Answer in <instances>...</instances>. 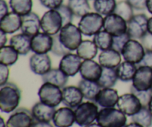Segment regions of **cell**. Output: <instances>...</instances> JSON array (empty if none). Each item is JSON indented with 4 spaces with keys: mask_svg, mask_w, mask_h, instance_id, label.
<instances>
[{
    "mask_svg": "<svg viewBox=\"0 0 152 127\" xmlns=\"http://www.w3.org/2000/svg\"><path fill=\"white\" fill-rule=\"evenodd\" d=\"M21 100V91L16 85L7 83L0 88V110L11 113L18 108Z\"/></svg>",
    "mask_w": 152,
    "mask_h": 127,
    "instance_id": "cell-1",
    "label": "cell"
},
{
    "mask_svg": "<svg viewBox=\"0 0 152 127\" xmlns=\"http://www.w3.org/2000/svg\"><path fill=\"white\" fill-rule=\"evenodd\" d=\"M96 123L102 127H125L127 117L119 109L102 108L98 113Z\"/></svg>",
    "mask_w": 152,
    "mask_h": 127,
    "instance_id": "cell-2",
    "label": "cell"
},
{
    "mask_svg": "<svg viewBox=\"0 0 152 127\" xmlns=\"http://www.w3.org/2000/svg\"><path fill=\"white\" fill-rule=\"evenodd\" d=\"M76 123L81 127H85L96 120L99 109L97 104L93 101L82 103L74 109Z\"/></svg>",
    "mask_w": 152,
    "mask_h": 127,
    "instance_id": "cell-3",
    "label": "cell"
},
{
    "mask_svg": "<svg viewBox=\"0 0 152 127\" xmlns=\"http://www.w3.org/2000/svg\"><path fill=\"white\" fill-rule=\"evenodd\" d=\"M104 18L96 12H90L80 18L78 23L82 34L86 37H92L103 28Z\"/></svg>",
    "mask_w": 152,
    "mask_h": 127,
    "instance_id": "cell-4",
    "label": "cell"
},
{
    "mask_svg": "<svg viewBox=\"0 0 152 127\" xmlns=\"http://www.w3.org/2000/svg\"><path fill=\"white\" fill-rule=\"evenodd\" d=\"M59 35L61 43L71 51H77L83 41V34L80 28L72 23L64 25L59 31Z\"/></svg>",
    "mask_w": 152,
    "mask_h": 127,
    "instance_id": "cell-5",
    "label": "cell"
},
{
    "mask_svg": "<svg viewBox=\"0 0 152 127\" xmlns=\"http://www.w3.org/2000/svg\"><path fill=\"white\" fill-rule=\"evenodd\" d=\"M38 96L43 104L55 108L62 102V92L60 88L49 83H43L40 86Z\"/></svg>",
    "mask_w": 152,
    "mask_h": 127,
    "instance_id": "cell-6",
    "label": "cell"
},
{
    "mask_svg": "<svg viewBox=\"0 0 152 127\" xmlns=\"http://www.w3.org/2000/svg\"><path fill=\"white\" fill-rule=\"evenodd\" d=\"M63 27L62 16L56 10H49L41 18V29L50 36L58 34Z\"/></svg>",
    "mask_w": 152,
    "mask_h": 127,
    "instance_id": "cell-7",
    "label": "cell"
},
{
    "mask_svg": "<svg viewBox=\"0 0 152 127\" xmlns=\"http://www.w3.org/2000/svg\"><path fill=\"white\" fill-rule=\"evenodd\" d=\"M148 16L145 13H138L127 22V34L131 39L140 40L148 31Z\"/></svg>",
    "mask_w": 152,
    "mask_h": 127,
    "instance_id": "cell-8",
    "label": "cell"
},
{
    "mask_svg": "<svg viewBox=\"0 0 152 127\" xmlns=\"http://www.w3.org/2000/svg\"><path fill=\"white\" fill-rule=\"evenodd\" d=\"M145 53V50L140 42L130 39L123 47L121 54L125 61L137 65L141 62Z\"/></svg>",
    "mask_w": 152,
    "mask_h": 127,
    "instance_id": "cell-9",
    "label": "cell"
},
{
    "mask_svg": "<svg viewBox=\"0 0 152 127\" xmlns=\"http://www.w3.org/2000/svg\"><path fill=\"white\" fill-rule=\"evenodd\" d=\"M103 28L113 37L123 35L127 33V22L119 15L111 13L104 18Z\"/></svg>",
    "mask_w": 152,
    "mask_h": 127,
    "instance_id": "cell-10",
    "label": "cell"
},
{
    "mask_svg": "<svg viewBox=\"0 0 152 127\" xmlns=\"http://www.w3.org/2000/svg\"><path fill=\"white\" fill-rule=\"evenodd\" d=\"M117 109L126 116H133L142 109L140 100L133 93H126L121 95L117 104Z\"/></svg>",
    "mask_w": 152,
    "mask_h": 127,
    "instance_id": "cell-11",
    "label": "cell"
},
{
    "mask_svg": "<svg viewBox=\"0 0 152 127\" xmlns=\"http://www.w3.org/2000/svg\"><path fill=\"white\" fill-rule=\"evenodd\" d=\"M35 123L31 112L26 109H16L9 117L7 127H32Z\"/></svg>",
    "mask_w": 152,
    "mask_h": 127,
    "instance_id": "cell-12",
    "label": "cell"
},
{
    "mask_svg": "<svg viewBox=\"0 0 152 127\" xmlns=\"http://www.w3.org/2000/svg\"><path fill=\"white\" fill-rule=\"evenodd\" d=\"M132 86L138 91L151 89L152 68L147 66L138 67L132 80Z\"/></svg>",
    "mask_w": 152,
    "mask_h": 127,
    "instance_id": "cell-13",
    "label": "cell"
},
{
    "mask_svg": "<svg viewBox=\"0 0 152 127\" xmlns=\"http://www.w3.org/2000/svg\"><path fill=\"white\" fill-rule=\"evenodd\" d=\"M83 62L78 55L71 52L62 57L59 62V68L68 77H74L80 72Z\"/></svg>",
    "mask_w": 152,
    "mask_h": 127,
    "instance_id": "cell-14",
    "label": "cell"
},
{
    "mask_svg": "<svg viewBox=\"0 0 152 127\" xmlns=\"http://www.w3.org/2000/svg\"><path fill=\"white\" fill-rule=\"evenodd\" d=\"M29 66L33 73L43 76L51 69V59L47 54H34L30 57Z\"/></svg>",
    "mask_w": 152,
    "mask_h": 127,
    "instance_id": "cell-15",
    "label": "cell"
},
{
    "mask_svg": "<svg viewBox=\"0 0 152 127\" xmlns=\"http://www.w3.org/2000/svg\"><path fill=\"white\" fill-rule=\"evenodd\" d=\"M53 36L39 32L31 38V51L34 54H48L51 51Z\"/></svg>",
    "mask_w": 152,
    "mask_h": 127,
    "instance_id": "cell-16",
    "label": "cell"
},
{
    "mask_svg": "<svg viewBox=\"0 0 152 127\" xmlns=\"http://www.w3.org/2000/svg\"><path fill=\"white\" fill-rule=\"evenodd\" d=\"M62 104L65 106L76 109L83 103V96L81 90L78 86H68L62 89Z\"/></svg>",
    "mask_w": 152,
    "mask_h": 127,
    "instance_id": "cell-17",
    "label": "cell"
},
{
    "mask_svg": "<svg viewBox=\"0 0 152 127\" xmlns=\"http://www.w3.org/2000/svg\"><path fill=\"white\" fill-rule=\"evenodd\" d=\"M102 72V66L93 59L84 60L82 63L80 74L82 78L90 81L97 82Z\"/></svg>",
    "mask_w": 152,
    "mask_h": 127,
    "instance_id": "cell-18",
    "label": "cell"
},
{
    "mask_svg": "<svg viewBox=\"0 0 152 127\" xmlns=\"http://www.w3.org/2000/svg\"><path fill=\"white\" fill-rule=\"evenodd\" d=\"M41 29V19L37 13L31 12L22 16L21 31L30 37H34Z\"/></svg>",
    "mask_w": 152,
    "mask_h": 127,
    "instance_id": "cell-19",
    "label": "cell"
},
{
    "mask_svg": "<svg viewBox=\"0 0 152 127\" xmlns=\"http://www.w3.org/2000/svg\"><path fill=\"white\" fill-rule=\"evenodd\" d=\"M118 92L113 88L101 89L96 96L95 103L102 108H111L117 106L119 101Z\"/></svg>",
    "mask_w": 152,
    "mask_h": 127,
    "instance_id": "cell-20",
    "label": "cell"
},
{
    "mask_svg": "<svg viewBox=\"0 0 152 127\" xmlns=\"http://www.w3.org/2000/svg\"><path fill=\"white\" fill-rule=\"evenodd\" d=\"M53 123L56 127H71L76 123L74 110L70 107H62L55 112Z\"/></svg>",
    "mask_w": 152,
    "mask_h": 127,
    "instance_id": "cell-21",
    "label": "cell"
},
{
    "mask_svg": "<svg viewBox=\"0 0 152 127\" xmlns=\"http://www.w3.org/2000/svg\"><path fill=\"white\" fill-rule=\"evenodd\" d=\"M56 111L55 107L48 106L39 101L34 104L31 109V113L35 121L50 122L53 120Z\"/></svg>",
    "mask_w": 152,
    "mask_h": 127,
    "instance_id": "cell-22",
    "label": "cell"
},
{
    "mask_svg": "<svg viewBox=\"0 0 152 127\" xmlns=\"http://www.w3.org/2000/svg\"><path fill=\"white\" fill-rule=\"evenodd\" d=\"M22 16L14 12H9L0 19V30L8 34H13L21 29Z\"/></svg>",
    "mask_w": 152,
    "mask_h": 127,
    "instance_id": "cell-23",
    "label": "cell"
},
{
    "mask_svg": "<svg viewBox=\"0 0 152 127\" xmlns=\"http://www.w3.org/2000/svg\"><path fill=\"white\" fill-rule=\"evenodd\" d=\"M31 38L30 36L21 33L13 36L10 39L9 43L19 55L25 56L31 51Z\"/></svg>",
    "mask_w": 152,
    "mask_h": 127,
    "instance_id": "cell-24",
    "label": "cell"
},
{
    "mask_svg": "<svg viewBox=\"0 0 152 127\" xmlns=\"http://www.w3.org/2000/svg\"><path fill=\"white\" fill-rule=\"evenodd\" d=\"M121 54L113 48L102 51L99 55V63L105 68H116L122 61Z\"/></svg>",
    "mask_w": 152,
    "mask_h": 127,
    "instance_id": "cell-25",
    "label": "cell"
},
{
    "mask_svg": "<svg viewBox=\"0 0 152 127\" xmlns=\"http://www.w3.org/2000/svg\"><path fill=\"white\" fill-rule=\"evenodd\" d=\"M43 83H49L62 89L66 86L68 77L64 74L59 68H51L50 71L42 76Z\"/></svg>",
    "mask_w": 152,
    "mask_h": 127,
    "instance_id": "cell-26",
    "label": "cell"
},
{
    "mask_svg": "<svg viewBox=\"0 0 152 127\" xmlns=\"http://www.w3.org/2000/svg\"><path fill=\"white\" fill-rule=\"evenodd\" d=\"M78 87L81 90L85 99L95 102L96 96L102 88L97 82L82 79L78 83Z\"/></svg>",
    "mask_w": 152,
    "mask_h": 127,
    "instance_id": "cell-27",
    "label": "cell"
},
{
    "mask_svg": "<svg viewBox=\"0 0 152 127\" xmlns=\"http://www.w3.org/2000/svg\"><path fill=\"white\" fill-rule=\"evenodd\" d=\"M97 53V46L94 41L89 40H83L77 49V54L83 60L94 59Z\"/></svg>",
    "mask_w": 152,
    "mask_h": 127,
    "instance_id": "cell-28",
    "label": "cell"
},
{
    "mask_svg": "<svg viewBox=\"0 0 152 127\" xmlns=\"http://www.w3.org/2000/svg\"><path fill=\"white\" fill-rule=\"evenodd\" d=\"M118 79L123 82L132 81L135 75L137 65L132 62L124 61L116 68Z\"/></svg>",
    "mask_w": 152,
    "mask_h": 127,
    "instance_id": "cell-29",
    "label": "cell"
},
{
    "mask_svg": "<svg viewBox=\"0 0 152 127\" xmlns=\"http://www.w3.org/2000/svg\"><path fill=\"white\" fill-rule=\"evenodd\" d=\"M118 80V76H117L116 68L102 67V75L97 83L102 89L113 88L115 86Z\"/></svg>",
    "mask_w": 152,
    "mask_h": 127,
    "instance_id": "cell-30",
    "label": "cell"
},
{
    "mask_svg": "<svg viewBox=\"0 0 152 127\" xmlns=\"http://www.w3.org/2000/svg\"><path fill=\"white\" fill-rule=\"evenodd\" d=\"M19 54L11 46H4L0 49V63L10 66L16 63Z\"/></svg>",
    "mask_w": 152,
    "mask_h": 127,
    "instance_id": "cell-31",
    "label": "cell"
},
{
    "mask_svg": "<svg viewBox=\"0 0 152 127\" xmlns=\"http://www.w3.org/2000/svg\"><path fill=\"white\" fill-rule=\"evenodd\" d=\"M68 5L74 16L77 17L82 18L91 11L88 0H68Z\"/></svg>",
    "mask_w": 152,
    "mask_h": 127,
    "instance_id": "cell-32",
    "label": "cell"
},
{
    "mask_svg": "<svg viewBox=\"0 0 152 127\" xmlns=\"http://www.w3.org/2000/svg\"><path fill=\"white\" fill-rule=\"evenodd\" d=\"M116 5V0H94L93 3L95 12L102 16H108L114 13Z\"/></svg>",
    "mask_w": 152,
    "mask_h": 127,
    "instance_id": "cell-33",
    "label": "cell"
},
{
    "mask_svg": "<svg viewBox=\"0 0 152 127\" xmlns=\"http://www.w3.org/2000/svg\"><path fill=\"white\" fill-rule=\"evenodd\" d=\"M12 11L22 16L32 12V0H9Z\"/></svg>",
    "mask_w": 152,
    "mask_h": 127,
    "instance_id": "cell-34",
    "label": "cell"
},
{
    "mask_svg": "<svg viewBox=\"0 0 152 127\" xmlns=\"http://www.w3.org/2000/svg\"><path fill=\"white\" fill-rule=\"evenodd\" d=\"M93 41L97 46L98 49L105 51L112 48L113 36L105 30H102L94 36Z\"/></svg>",
    "mask_w": 152,
    "mask_h": 127,
    "instance_id": "cell-35",
    "label": "cell"
},
{
    "mask_svg": "<svg viewBox=\"0 0 152 127\" xmlns=\"http://www.w3.org/2000/svg\"><path fill=\"white\" fill-rule=\"evenodd\" d=\"M132 122L139 123L144 127H151L152 126V115L148 107H142L140 110L132 116Z\"/></svg>",
    "mask_w": 152,
    "mask_h": 127,
    "instance_id": "cell-36",
    "label": "cell"
},
{
    "mask_svg": "<svg viewBox=\"0 0 152 127\" xmlns=\"http://www.w3.org/2000/svg\"><path fill=\"white\" fill-rule=\"evenodd\" d=\"M114 13L121 16L126 22H129L134 16V8L125 0L117 2Z\"/></svg>",
    "mask_w": 152,
    "mask_h": 127,
    "instance_id": "cell-37",
    "label": "cell"
},
{
    "mask_svg": "<svg viewBox=\"0 0 152 127\" xmlns=\"http://www.w3.org/2000/svg\"><path fill=\"white\" fill-rule=\"evenodd\" d=\"M53 46H52L51 51H50V52L53 54H54L55 56L62 57L65 55L71 53V51L67 48L66 47H65L64 45L61 43L60 40H59V34L53 36Z\"/></svg>",
    "mask_w": 152,
    "mask_h": 127,
    "instance_id": "cell-38",
    "label": "cell"
},
{
    "mask_svg": "<svg viewBox=\"0 0 152 127\" xmlns=\"http://www.w3.org/2000/svg\"><path fill=\"white\" fill-rule=\"evenodd\" d=\"M131 92L133 93L140 100L142 107H148V104H149L152 98L151 89L146 91H138L136 89H134L133 86H132L131 87Z\"/></svg>",
    "mask_w": 152,
    "mask_h": 127,
    "instance_id": "cell-39",
    "label": "cell"
},
{
    "mask_svg": "<svg viewBox=\"0 0 152 127\" xmlns=\"http://www.w3.org/2000/svg\"><path fill=\"white\" fill-rule=\"evenodd\" d=\"M131 37H129V35L127 33L123 34V35L113 37V43L112 48H111L117 51L120 52V53L121 54L123 47H124L125 45L128 43V41H129Z\"/></svg>",
    "mask_w": 152,
    "mask_h": 127,
    "instance_id": "cell-40",
    "label": "cell"
},
{
    "mask_svg": "<svg viewBox=\"0 0 152 127\" xmlns=\"http://www.w3.org/2000/svg\"><path fill=\"white\" fill-rule=\"evenodd\" d=\"M56 10L59 11L61 16H62L63 26L65 25H68V24L72 23L74 14H73L72 11H71V10L70 9V7H68V5L62 4L60 7H58Z\"/></svg>",
    "mask_w": 152,
    "mask_h": 127,
    "instance_id": "cell-41",
    "label": "cell"
},
{
    "mask_svg": "<svg viewBox=\"0 0 152 127\" xmlns=\"http://www.w3.org/2000/svg\"><path fill=\"white\" fill-rule=\"evenodd\" d=\"M39 2L43 7L49 10H56L63 4V0H39Z\"/></svg>",
    "mask_w": 152,
    "mask_h": 127,
    "instance_id": "cell-42",
    "label": "cell"
},
{
    "mask_svg": "<svg viewBox=\"0 0 152 127\" xmlns=\"http://www.w3.org/2000/svg\"><path fill=\"white\" fill-rule=\"evenodd\" d=\"M9 74H10V70L8 66L0 63V86L7 83Z\"/></svg>",
    "mask_w": 152,
    "mask_h": 127,
    "instance_id": "cell-43",
    "label": "cell"
},
{
    "mask_svg": "<svg viewBox=\"0 0 152 127\" xmlns=\"http://www.w3.org/2000/svg\"><path fill=\"white\" fill-rule=\"evenodd\" d=\"M134 10H144L147 9V0H126Z\"/></svg>",
    "mask_w": 152,
    "mask_h": 127,
    "instance_id": "cell-44",
    "label": "cell"
},
{
    "mask_svg": "<svg viewBox=\"0 0 152 127\" xmlns=\"http://www.w3.org/2000/svg\"><path fill=\"white\" fill-rule=\"evenodd\" d=\"M140 40L145 51H152V34L151 33L147 32Z\"/></svg>",
    "mask_w": 152,
    "mask_h": 127,
    "instance_id": "cell-45",
    "label": "cell"
},
{
    "mask_svg": "<svg viewBox=\"0 0 152 127\" xmlns=\"http://www.w3.org/2000/svg\"><path fill=\"white\" fill-rule=\"evenodd\" d=\"M137 67L147 66L152 68V51H145V55L140 63H138Z\"/></svg>",
    "mask_w": 152,
    "mask_h": 127,
    "instance_id": "cell-46",
    "label": "cell"
},
{
    "mask_svg": "<svg viewBox=\"0 0 152 127\" xmlns=\"http://www.w3.org/2000/svg\"><path fill=\"white\" fill-rule=\"evenodd\" d=\"M9 13V7L5 0H0V19Z\"/></svg>",
    "mask_w": 152,
    "mask_h": 127,
    "instance_id": "cell-47",
    "label": "cell"
},
{
    "mask_svg": "<svg viewBox=\"0 0 152 127\" xmlns=\"http://www.w3.org/2000/svg\"><path fill=\"white\" fill-rule=\"evenodd\" d=\"M7 41V34L4 33V31L0 30V46L3 47V46H6V43Z\"/></svg>",
    "mask_w": 152,
    "mask_h": 127,
    "instance_id": "cell-48",
    "label": "cell"
},
{
    "mask_svg": "<svg viewBox=\"0 0 152 127\" xmlns=\"http://www.w3.org/2000/svg\"><path fill=\"white\" fill-rule=\"evenodd\" d=\"M32 127H54L50 122H37L34 123Z\"/></svg>",
    "mask_w": 152,
    "mask_h": 127,
    "instance_id": "cell-49",
    "label": "cell"
},
{
    "mask_svg": "<svg viewBox=\"0 0 152 127\" xmlns=\"http://www.w3.org/2000/svg\"><path fill=\"white\" fill-rule=\"evenodd\" d=\"M147 10L152 14V0H147Z\"/></svg>",
    "mask_w": 152,
    "mask_h": 127,
    "instance_id": "cell-50",
    "label": "cell"
},
{
    "mask_svg": "<svg viewBox=\"0 0 152 127\" xmlns=\"http://www.w3.org/2000/svg\"><path fill=\"white\" fill-rule=\"evenodd\" d=\"M148 31L152 34V16L148 19Z\"/></svg>",
    "mask_w": 152,
    "mask_h": 127,
    "instance_id": "cell-51",
    "label": "cell"
},
{
    "mask_svg": "<svg viewBox=\"0 0 152 127\" xmlns=\"http://www.w3.org/2000/svg\"><path fill=\"white\" fill-rule=\"evenodd\" d=\"M125 127H144L142 126H141V125H140L139 123H134V122H132V123H129V124L126 125V126Z\"/></svg>",
    "mask_w": 152,
    "mask_h": 127,
    "instance_id": "cell-52",
    "label": "cell"
},
{
    "mask_svg": "<svg viewBox=\"0 0 152 127\" xmlns=\"http://www.w3.org/2000/svg\"><path fill=\"white\" fill-rule=\"evenodd\" d=\"M85 127H102V126H101L100 125L97 123H91V124H89Z\"/></svg>",
    "mask_w": 152,
    "mask_h": 127,
    "instance_id": "cell-53",
    "label": "cell"
},
{
    "mask_svg": "<svg viewBox=\"0 0 152 127\" xmlns=\"http://www.w3.org/2000/svg\"><path fill=\"white\" fill-rule=\"evenodd\" d=\"M0 122H1V123H0V127H7V125L4 123V119H3V117H0Z\"/></svg>",
    "mask_w": 152,
    "mask_h": 127,
    "instance_id": "cell-54",
    "label": "cell"
},
{
    "mask_svg": "<svg viewBox=\"0 0 152 127\" xmlns=\"http://www.w3.org/2000/svg\"><path fill=\"white\" fill-rule=\"evenodd\" d=\"M148 109H149V111H150V112L151 113V115H152V98H151V101H150V103H149V104H148Z\"/></svg>",
    "mask_w": 152,
    "mask_h": 127,
    "instance_id": "cell-55",
    "label": "cell"
},
{
    "mask_svg": "<svg viewBox=\"0 0 152 127\" xmlns=\"http://www.w3.org/2000/svg\"><path fill=\"white\" fill-rule=\"evenodd\" d=\"M151 90H152V88H151Z\"/></svg>",
    "mask_w": 152,
    "mask_h": 127,
    "instance_id": "cell-56",
    "label": "cell"
}]
</instances>
